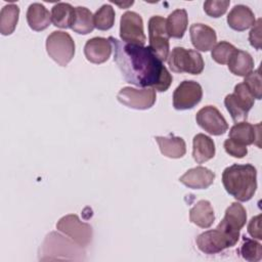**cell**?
<instances>
[{
  "instance_id": "30bf717a",
  "label": "cell",
  "mask_w": 262,
  "mask_h": 262,
  "mask_svg": "<svg viewBox=\"0 0 262 262\" xmlns=\"http://www.w3.org/2000/svg\"><path fill=\"white\" fill-rule=\"evenodd\" d=\"M203 97L202 86L195 81H182L173 93V106L175 110L184 111L194 107Z\"/></svg>"
},
{
  "instance_id": "277c9868",
  "label": "cell",
  "mask_w": 262,
  "mask_h": 262,
  "mask_svg": "<svg viewBox=\"0 0 262 262\" xmlns=\"http://www.w3.org/2000/svg\"><path fill=\"white\" fill-rule=\"evenodd\" d=\"M168 64L174 73H188L199 75L204 70V60L196 50L175 47L168 56Z\"/></svg>"
},
{
  "instance_id": "6da1fadb",
  "label": "cell",
  "mask_w": 262,
  "mask_h": 262,
  "mask_svg": "<svg viewBox=\"0 0 262 262\" xmlns=\"http://www.w3.org/2000/svg\"><path fill=\"white\" fill-rule=\"evenodd\" d=\"M114 49V61L124 80L138 87H152L164 92L172 83V76L163 61L148 47L108 38Z\"/></svg>"
},
{
  "instance_id": "4dcf8cb0",
  "label": "cell",
  "mask_w": 262,
  "mask_h": 262,
  "mask_svg": "<svg viewBox=\"0 0 262 262\" xmlns=\"http://www.w3.org/2000/svg\"><path fill=\"white\" fill-rule=\"evenodd\" d=\"M235 50H236V48L232 44H230L226 41H220L219 43L215 44V46L212 48L211 55H212V58L217 63L225 64L228 62L229 58L231 57L232 53Z\"/></svg>"
},
{
  "instance_id": "7a4b0ae2",
  "label": "cell",
  "mask_w": 262,
  "mask_h": 262,
  "mask_svg": "<svg viewBox=\"0 0 262 262\" xmlns=\"http://www.w3.org/2000/svg\"><path fill=\"white\" fill-rule=\"evenodd\" d=\"M222 183L225 190L235 200L247 202L257 189V170L251 164H233L224 169Z\"/></svg>"
},
{
  "instance_id": "d590c367",
  "label": "cell",
  "mask_w": 262,
  "mask_h": 262,
  "mask_svg": "<svg viewBox=\"0 0 262 262\" xmlns=\"http://www.w3.org/2000/svg\"><path fill=\"white\" fill-rule=\"evenodd\" d=\"M260 219L261 215H257L251 219V221L248 224V232L249 234L257 239L262 238V233H261V227H260Z\"/></svg>"
},
{
  "instance_id": "cb8c5ba5",
  "label": "cell",
  "mask_w": 262,
  "mask_h": 262,
  "mask_svg": "<svg viewBox=\"0 0 262 262\" xmlns=\"http://www.w3.org/2000/svg\"><path fill=\"white\" fill-rule=\"evenodd\" d=\"M227 64L228 70L233 75L241 77H246L247 75L252 73L254 69V60L251 54L247 51L239 49H236L232 53Z\"/></svg>"
},
{
  "instance_id": "f1b7e54d",
  "label": "cell",
  "mask_w": 262,
  "mask_h": 262,
  "mask_svg": "<svg viewBox=\"0 0 262 262\" xmlns=\"http://www.w3.org/2000/svg\"><path fill=\"white\" fill-rule=\"evenodd\" d=\"M94 27L100 31L110 30L115 23V10L110 4H104L93 15Z\"/></svg>"
},
{
  "instance_id": "5bb4252c",
  "label": "cell",
  "mask_w": 262,
  "mask_h": 262,
  "mask_svg": "<svg viewBox=\"0 0 262 262\" xmlns=\"http://www.w3.org/2000/svg\"><path fill=\"white\" fill-rule=\"evenodd\" d=\"M198 125L211 135H222L228 129V124L221 113L213 105L202 107L195 116Z\"/></svg>"
},
{
  "instance_id": "5b68a950",
  "label": "cell",
  "mask_w": 262,
  "mask_h": 262,
  "mask_svg": "<svg viewBox=\"0 0 262 262\" xmlns=\"http://www.w3.org/2000/svg\"><path fill=\"white\" fill-rule=\"evenodd\" d=\"M48 55L60 67H66L75 55V42L69 33L52 32L46 39Z\"/></svg>"
},
{
  "instance_id": "ac0fdd59",
  "label": "cell",
  "mask_w": 262,
  "mask_h": 262,
  "mask_svg": "<svg viewBox=\"0 0 262 262\" xmlns=\"http://www.w3.org/2000/svg\"><path fill=\"white\" fill-rule=\"evenodd\" d=\"M190 40L193 47L200 51H209L217 41L216 32L204 24H193L189 29Z\"/></svg>"
},
{
  "instance_id": "7c38bea8",
  "label": "cell",
  "mask_w": 262,
  "mask_h": 262,
  "mask_svg": "<svg viewBox=\"0 0 262 262\" xmlns=\"http://www.w3.org/2000/svg\"><path fill=\"white\" fill-rule=\"evenodd\" d=\"M195 242L199 250L209 255L220 253L227 248L233 247L237 243L218 228L201 233L196 237Z\"/></svg>"
},
{
  "instance_id": "52a82bcc",
  "label": "cell",
  "mask_w": 262,
  "mask_h": 262,
  "mask_svg": "<svg viewBox=\"0 0 262 262\" xmlns=\"http://www.w3.org/2000/svg\"><path fill=\"white\" fill-rule=\"evenodd\" d=\"M56 228L82 248L87 247L91 243L92 227L88 223L82 222L75 214L61 217L56 223Z\"/></svg>"
},
{
  "instance_id": "e0dca14e",
  "label": "cell",
  "mask_w": 262,
  "mask_h": 262,
  "mask_svg": "<svg viewBox=\"0 0 262 262\" xmlns=\"http://www.w3.org/2000/svg\"><path fill=\"white\" fill-rule=\"evenodd\" d=\"M260 131L261 124L252 125L248 122H239L234 124L229 130V137L244 145L255 143L260 147Z\"/></svg>"
},
{
  "instance_id": "e575fe53",
  "label": "cell",
  "mask_w": 262,
  "mask_h": 262,
  "mask_svg": "<svg viewBox=\"0 0 262 262\" xmlns=\"http://www.w3.org/2000/svg\"><path fill=\"white\" fill-rule=\"evenodd\" d=\"M249 41L254 48L258 50L261 49V18H258L256 20L252 30L250 31Z\"/></svg>"
},
{
  "instance_id": "f546056e",
  "label": "cell",
  "mask_w": 262,
  "mask_h": 262,
  "mask_svg": "<svg viewBox=\"0 0 262 262\" xmlns=\"http://www.w3.org/2000/svg\"><path fill=\"white\" fill-rule=\"evenodd\" d=\"M239 253L242 257L250 262H257L260 261L262 258V247L261 244L250 239L246 236L243 237V244L239 249Z\"/></svg>"
},
{
  "instance_id": "8fae6325",
  "label": "cell",
  "mask_w": 262,
  "mask_h": 262,
  "mask_svg": "<svg viewBox=\"0 0 262 262\" xmlns=\"http://www.w3.org/2000/svg\"><path fill=\"white\" fill-rule=\"evenodd\" d=\"M120 37L124 42L143 46L146 37L141 16L134 11H126L120 20Z\"/></svg>"
},
{
  "instance_id": "7402d4cb",
  "label": "cell",
  "mask_w": 262,
  "mask_h": 262,
  "mask_svg": "<svg viewBox=\"0 0 262 262\" xmlns=\"http://www.w3.org/2000/svg\"><path fill=\"white\" fill-rule=\"evenodd\" d=\"M27 21L29 27L37 32L47 29L51 23V14L41 3H33L27 10Z\"/></svg>"
},
{
  "instance_id": "484cf974",
  "label": "cell",
  "mask_w": 262,
  "mask_h": 262,
  "mask_svg": "<svg viewBox=\"0 0 262 262\" xmlns=\"http://www.w3.org/2000/svg\"><path fill=\"white\" fill-rule=\"evenodd\" d=\"M74 14L75 8L70 3L58 2L51 9V21L57 28L68 29L72 27Z\"/></svg>"
},
{
  "instance_id": "3957f363",
  "label": "cell",
  "mask_w": 262,
  "mask_h": 262,
  "mask_svg": "<svg viewBox=\"0 0 262 262\" xmlns=\"http://www.w3.org/2000/svg\"><path fill=\"white\" fill-rule=\"evenodd\" d=\"M40 260H80L85 254L81 246L58 232H50L40 248Z\"/></svg>"
},
{
  "instance_id": "2e32d148",
  "label": "cell",
  "mask_w": 262,
  "mask_h": 262,
  "mask_svg": "<svg viewBox=\"0 0 262 262\" xmlns=\"http://www.w3.org/2000/svg\"><path fill=\"white\" fill-rule=\"evenodd\" d=\"M215 173L210 169L202 166L187 170L180 178L179 181L185 186L192 189H205L213 184Z\"/></svg>"
},
{
  "instance_id": "9a60e30c",
  "label": "cell",
  "mask_w": 262,
  "mask_h": 262,
  "mask_svg": "<svg viewBox=\"0 0 262 262\" xmlns=\"http://www.w3.org/2000/svg\"><path fill=\"white\" fill-rule=\"evenodd\" d=\"M112 44L108 39L102 37H94L89 39L84 46V54L88 61L92 63L105 62L112 53Z\"/></svg>"
},
{
  "instance_id": "8992f818",
  "label": "cell",
  "mask_w": 262,
  "mask_h": 262,
  "mask_svg": "<svg viewBox=\"0 0 262 262\" xmlns=\"http://www.w3.org/2000/svg\"><path fill=\"white\" fill-rule=\"evenodd\" d=\"M254 99L245 84L239 83L235 85L233 93L225 96L224 104L232 120L237 123L248 118V114L254 105Z\"/></svg>"
},
{
  "instance_id": "9c48e42d",
  "label": "cell",
  "mask_w": 262,
  "mask_h": 262,
  "mask_svg": "<svg viewBox=\"0 0 262 262\" xmlns=\"http://www.w3.org/2000/svg\"><path fill=\"white\" fill-rule=\"evenodd\" d=\"M117 99L127 107L134 110H147L155 104L157 95L156 90L150 87L142 89L124 87L118 92Z\"/></svg>"
},
{
  "instance_id": "603a6c76",
  "label": "cell",
  "mask_w": 262,
  "mask_h": 262,
  "mask_svg": "<svg viewBox=\"0 0 262 262\" xmlns=\"http://www.w3.org/2000/svg\"><path fill=\"white\" fill-rule=\"evenodd\" d=\"M159 144L161 152L171 159L182 158L186 152V144L182 137L177 136H157L155 138Z\"/></svg>"
},
{
  "instance_id": "d6a6232c",
  "label": "cell",
  "mask_w": 262,
  "mask_h": 262,
  "mask_svg": "<svg viewBox=\"0 0 262 262\" xmlns=\"http://www.w3.org/2000/svg\"><path fill=\"white\" fill-rule=\"evenodd\" d=\"M229 4L228 0H208L204 3V10L211 17H220L226 12Z\"/></svg>"
},
{
  "instance_id": "44dd1931",
  "label": "cell",
  "mask_w": 262,
  "mask_h": 262,
  "mask_svg": "<svg viewBox=\"0 0 262 262\" xmlns=\"http://www.w3.org/2000/svg\"><path fill=\"white\" fill-rule=\"evenodd\" d=\"M215 156V143L213 139L203 133H199L192 140V157L198 164H203Z\"/></svg>"
},
{
  "instance_id": "d4e9b609",
  "label": "cell",
  "mask_w": 262,
  "mask_h": 262,
  "mask_svg": "<svg viewBox=\"0 0 262 262\" xmlns=\"http://www.w3.org/2000/svg\"><path fill=\"white\" fill-rule=\"evenodd\" d=\"M188 17L185 9H176L166 19V30L169 37L181 39L187 29Z\"/></svg>"
},
{
  "instance_id": "83f0119b",
  "label": "cell",
  "mask_w": 262,
  "mask_h": 262,
  "mask_svg": "<svg viewBox=\"0 0 262 262\" xmlns=\"http://www.w3.org/2000/svg\"><path fill=\"white\" fill-rule=\"evenodd\" d=\"M19 8L16 4L5 5L0 12V33L4 36L10 35L15 30L18 21Z\"/></svg>"
},
{
  "instance_id": "1f68e13d",
  "label": "cell",
  "mask_w": 262,
  "mask_h": 262,
  "mask_svg": "<svg viewBox=\"0 0 262 262\" xmlns=\"http://www.w3.org/2000/svg\"><path fill=\"white\" fill-rule=\"evenodd\" d=\"M249 92L252 94V96L256 99H261V74L260 69H257L256 71L250 73L245 77V80L243 82Z\"/></svg>"
},
{
  "instance_id": "ffe728a7",
  "label": "cell",
  "mask_w": 262,
  "mask_h": 262,
  "mask_svg": "<svg viewBox=\"0 0 262 262\" xmlns=\"http://www.w3.org/2000/svg\"><path fill=\"white\" fill-rule=\"evenodd\" d=\"M189 220L201 228H209L215 220L213 207L207 200L199 201L189 211Z\"/></svg>"
},
{
  "instance_id": "4fadbf2b",
  "label": "cell",
  "mask_w": 262,
  "mask_h": 262,
  "mask_svg": "<svg viewBox=\"0 0 262 262\" xmlns=\"http://www.w3.org/2000/svg\"><path fill=\"white\" fill-rule=\"evenodd\" d=\"M247 221V212L239 203H232L225 211V215L216 228L235 239L239 238V230L244 227Z\"/></svg>"
},
{
  "instance_id": "d6986e66",
  "label": "cell",
  "mask_w": 262,
  "mask_h": 262,
  "mask_svg": "<svg viewBox=\"0 0 262 262\" xmlns=\"http://www.w3.org/2000/svg\"><path fill=\"white\" fill-rule=\"evenodd\" d=\"M256 23L253 11L246 5H235L227 15L228 26L235 31H245L254 26Z\"/></svg>"
},
{
  "instance_id": "4316f807",
  "label": "cell",
  "mask_w": 262,
  "mask_h": 262,
  "mask_svg": "<svg viewBox=\"0 0 262 262\" xmlns=\"http://www.w3.org/2000/svg\"><path fill=\"white\" fill-rule=\"evenodd\" d=\"M94 28L95 27L92 12L88 8L83 6L75 7L74 20L71 29L78 34L87 35L91 33Z\"/></svg>"
},
{
  "instance_id": "ba28073f",
  "label": "cell",
  "mask_w": 262,
  "mask_h": 262,
  "mask_svg": "<svg viewBox=\"0 0 262 262\" xmlns=\"http://www.w3.org/2000/svg\"><path fill=\"white\" fill-rule=\"evenodd\" d=\"M169 38L166 30V19L160 15L151 16L148 20L149 48L163 62L169 56Z\"/></svg>"
},
{
  "instance_id": "836d02e7",
  "label": "cell",
  "mask_w": 262,
  "mask_h": 262,
  "mask_svg": "<svg viewBox=\"0 0 262 262\" xmlns=\"http://www.w3.org/2000/svg\"><path fill=\"white\" fill-rule=\"evenodd\" d=\"M224 149L225 151L233 157V158H237V159H242L244 158L247 154H248V148L247 145H244L231 138H228L224 141Z\"/></svg>"
}]
</instances>
